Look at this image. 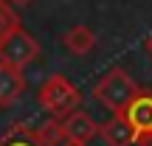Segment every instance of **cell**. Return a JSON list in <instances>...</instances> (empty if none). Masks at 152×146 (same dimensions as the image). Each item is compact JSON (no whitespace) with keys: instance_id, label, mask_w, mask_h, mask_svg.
I'll list each match as a JSON object with an SVG mask.
<instances>
[{"instance_id":"obj_6","label":"cell","mask_w":152,"mask_h":146,"mask_svg":"<svg viewBox=\"0 0 152 146\" xmlns=\"http://www.w3.org/2000/svg\"><path fill=\"white\" fill-rule=\"evenodd\" d=\"M124 118L132 124V129L141 135H152V93L138 90V96L130 101V107L124 110Z\"/></svg>"},{"instance_id":"obj_1","label":"cell","mask_w":152,"mask_h":146,"mask_svg":"<svg viewBox=\"0 0 152 146\" xmlns=\"http://www.w3.org/2000/svg\"><path fill=\"white\" fill-rule=\"evenodd\" d=\"M141 87L132 81V76L124 68H110L102 79L93 84V98L102 104L104 110H110L113 115H124V110L130 107V101L138 96Z\"/></svg>"},{"instance_id":"obj_5","label":"cell","mask_w":152,"mask_h":146,"mask_svg":"<svg viewBox=\"0 0 152 146\" xmlns=\"http://www.w3.org/2000/svg\"><path fill=\"white\" fill-rule=\"evenodd\" d=\"M99 135H102L104 146H135L138 132L124 115H110V121L99 124Z\"/></svg>"},{"instance_id":"obj_3","label":"cell","mask_w":152,"mask_h":146,"mask_svg":"<svg viewBox=\"0 0 152 146\" xmlns=\"http://www.w3.org/2000/svg\"><path fill=\"white\" fill-rule=\"evenodd\" d=\"M37 56H39V42L23 25L17 28V31H11L9 37L0 42V62L9 65V68L23 70V68H28Z\"/></svg>"},{"instance_id":"obj_15","label":"cell","mask_w":152,"mask_h":146,"mask_svg":"<svg viewBox=\"0 0 152 146\" xmlns=\"http://www.w3.org/2000/svg\"><path fill=\"white\" fill-rule=\"evenodd\" d=\"M65 146H87V143H73V141H68Z\"/></svg>"},{"instance_id":"obj_2","label":"cell","mask_w":152,"mask_h":146,"mask_svg":"<svg viewBox=\"0 0 152 146\" xmlns=\"http://www.w3.org/2000/svg\"><path fill=\"white\" fill-rule=\"evenodd\" d=\"M37 101L51 118H65V115H71V113L79 110L82 93L76 90L62 73H54V76H48V79L39 84Z\"/></svg>"},{"instance_id":"obj_11","label":"cell","mask_w":152,"mask_h":146,"mask_svg":"<svg viewBox=\"0 0 152 146\" xmlns=\"http://www.w3.org/2000/svg\"><path fill=\"white\" fill-rule=\"evenodd\" d=\"M17 28H20L17 11L11 9V3H0V42H3L11 31H17Z\"/></svg>"},{"instance_id":"obj_16","label":"cell","mask_w":152,"mask_h":146,"mask_svg":"<svg viewBox=\"0 0 152 146\" xmlns=\"http://www.w3.org/2000/svg\"><path fill=\"white\" fill-rule=\"evenodd\" d=\"M0 3H6V0H0Z\"/></svg>"},{"instance_id":"obj_7","label":"cell","mask_w":152,"mask_h":146,"mask_svg":"<svg viewBox=\"0 0 152 146\" xmlns=\"http://www.w3.org/2000/svg\"><path fill=\"white\" fill-rule=\"evenodd\" d=\"M26 90V76L17 68H9L0 62V107H11Z\"/></svg>"},{"instance_id":"obj_4","label":"cell","mask_w":152,"mask_h":146,"mask_svg":"<svg viewBox=\"0 0 152 146\" xmlns=\"http://www.w3.org/2000/svg\"><path fill=\"white\" fill-rule=\"evenodd\" d=\"M59 124H62L65 138L73 141V143H87V141H93V138L99 135V124L93 121L90 113H85V110H76V113L59 118Z\"/></svg>"},{"instance_id":"obj_14","label":"cell","mask_w":152,"mask_h":146,"mask_svg":"<svg viewBox=\"0 0 152 146\" xmlns=\"http://www.w3.org/2000/svg\"><path fill=\"white\" fill-rule=\"evenodd\" d=\"M6 3H14V6H26V3H31V0H6Z\"/></svg>"},{"instance_id":"obj_13","label":"cell","mask_w":152,"mask_h":146,"mask_svg":"<svg viewBox=\"0 0 152 146\" xmlns=\"http://www.w3.org/2000/svg\"><path fill=\"white\" fill-rule=\"evenodd\" d=\"M144 48H147V54H149V59H152V34L144 39Z\"/></svg>"},{"instance_id":"obj_10","label":"cell","mask_w":152,"mask_h":146,"mask_svg":"<svg viewBox=\"0 0 152 146\" xmlns=\"http://www.w3.org/2000/svg\"><path fill=\"white\" fill-rule=\"evenodd\" d=\"M34 132H37V138H39V143H42V146H65V143H68L65 132H62L59 118L45 121V124H42V126H37Z\"/></svg>"},{"instance_id":"obj_8","label":"cell","mask_w":152,"mask_h":146,"mask_svg":"<svg viewBox=\"0 0 152 146\" xmlns=\"http://www.w3.org/2000/svg\"><path fill=\"white\" fill-rule=\"evenodd\" d=\"M62 45H65L73 56H85V54H90L93 45H96V34H93L87 25H73V28L65 31Z\"/></svg>"},{"instance_id":"obj_9","label":"cell","mask_w":152,"mask_h":146,"mask_svg":"<svg viewBox=\"0 0 152 146\" xmlns=\"http://www.w3.org/2000/svg\"><path fill=\"white\" fill-rule=\"evenodd\" d=\"M0 146H42V143H39L37 132H34L31 126L17 121V124H11L9 129L0 135Z\"/></svg>"},{"instance_id":"obj_12","label":"cell","mask_w":152,"mask_h":146,"mask_svg":"<svg viewBox=\"0 0 152 146\" xmlns=\"http://www.w3.org/2000/svg\"><path fill=\"white\" fill-rule=\"evenodd\" d=\"M135 146H152V135H141L138 138V143Z\"/></svg>"}]
</instances>
